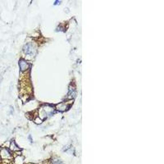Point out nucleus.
<instances>
[{
    "label": "nucleus",
    "instance_id": "20e7f679",
    "mask_svg": "<svg viewBox=\"0 0 164 164\" xmlns=\"http://www.w3.org/2000/svg\"><path fill=\"white\" fill-rule=\"evenodd\" d=\"M23 52L26 54H34L35 53V47L31 44H27L23 48Z\"/></svg>",
    "mask_w": 164,
    "mask_h": 164
},
{
    "label": "nucleus",
    "instance_id": "0eeeda50",
    "mask_svg": "<svg viewBox=\"0 0 164 164\" xmlns=\"http://www.w3.org/2000/svg\"><path fill=\"white\" fill-rule=\"evenodd\" d=\"M10 149L12 151H17V150H18V151H20V149L17 146V144H15V143L14 142H12V144H11V145H10Z\"/></svg>",
    "mask_w": 164,
    "mask_h": 164
},
{
    "label": "nucleus",
    "instance_id": "f03ea898",
    "mask_svg": "<svg viewBox=\"0 0 164 164\" xmlns=\"http://www.w3.org/2000/svg\"><path fill=\"white\" fill-rule=\"evenodd\" d=\"M0 156L4 160V161H10V159H12V155L10 153V151H8L6 149H3L0 151Z\"/></svg>",
    "mask_w": 164,
    "mask_h": 164
},
{
    "label": "nucleus",
    "instance_id": "1a4fd4ad",
    "mask_svg": "<svg viewBox=\"0 0 164 164\" xmlns=\"http://www.w3.org/2000/svg\"><path fill=\"white\" fill-rule=\"evenodd\" d=\"M60 3V2H58V1H56V2H54V4L56 5V4H59Z\"/></svg>",
    "mask_w": 164,
    "mask_h": 164
},
{
    "label": "nucleus",
    "instance_id": "423d86ee",
    "mask_svg": "<svg viewBox=\"0 0 164 164\" xmlns=\"http://www.w3.org/2000/svg\"><path fill=\"white\" fill-rule=\"evenodd\" d=\"M76 92L73 88L71 87L69 89V93H68L67 98H68V99H73V98H76Z\"/></svg>",
    "mask_w": 164,
    "mask_h": 164
},
{
    "label": "nucleus",
    "instance_id": "7ed1b4c3",
    "mask_svg": "<svg viewBox=\"0 0 164 164\" xmlns=\"http://www.w3.org/2000/svg\"><path fill=\"white\" fill-rule=\"evenodd\" d=\"M70 108V104L68 103H61L56 106V110H58L59 112H66V110H68Z\"/></svg>",
    "mask_w": 164,
    "mask_h": 164
},
{
    "label": "nucleus",
    "instance_id": "f257e3e1",
    "mask_svg": "<svg viewBox=\"0 0 164 164\" xmlns=\"http://www.w3.org/2000/svg\"><path fill=\"white\" fill-rule=\"evenodd\" d=\"M55 112L54 108H52V106L49 105H44L40 108V109L39 110V116L42 121L44 119H45L47 117H50L52 116V114Z\"/></svg>",
    "mask_w": 164,
    "mask_h": 164
},
{
    "label": "nucleus",
    "instance_id": "6e6552de",
    "mask_svg": "<svg viewBox=\"0 0 164 164\" xmlns=\"http://www.w3.org/2000/svg\"><path fill=\"white\" fill-rule=\"evenodd\" d=\"M53 163L54 164H63L61 161H59V160H53Z\"/></svg>",
    "mask_w": 164,
    "mask_h": 164
},
{
    "label": "nucleus",
    "instance_id": "39448f33",
    "mask_svg": "<svg viewBox=\"0 0 164 164\" xmlns=\"http://www.w3.org/2000/svg\"><path fill=\"white\" fill-rule=\"evenodd\" d=\"M19 66L22 72H25V71H26L27 69H29V67H30V65L26 62L25 60H22V59L20 60Z\"/></svg>",
    "mask_w": 164,
    "mask_h": 164
}]
</instances>
